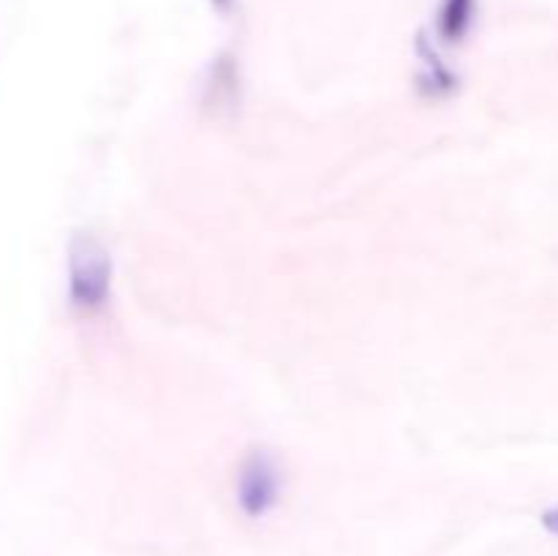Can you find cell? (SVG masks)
I'll return each instance as SVG.
<instances>
[{
	"label": "cell",
	"instance_id": "cell-7",
	"mask_svg": "<svg viewBox=\"0 0 558 556\" xmlns=\"http://www.w3.org/2000/svg\"><path fill=\"white\" fill-rule=\"evenodd\" d=\"M210 5H213V11H216V14L229 16L234 9H238V0H210Z\"/></svg>",
	"mask_w": 558,
	"mask_h": 556
},
{
	"label": "cell",
	"instance_id": "cell-3",
	"mask_svg": "<svg viewBox=\"0 0 558 556\" xmlns=\"http://www.w3.org/2000/svg\"><path fill=\"white\" fill-rule=\"evenodd\" d=\"M414 52H417L420 58L417 82H414L420 96L428 98V101H447V98H452L461 90V76H458V71H452L450 63L441 58L434 38L428 36V31L417 33Z\"/></svg>",
	"mask_w": 558,
	"mask_h": 556
},
{
	"label": "cell",
	"instance_id": "cell-4",
	"mask_svg": "<svg viewBox=\"0 0 558 556\" xmlns=\"http://www.w3.org/2000/svg\"><path fill=\"white\" fill-rule=\"evenodd\" d=\"M202 104L210 109L213 114H229L238 109L240 104V69L234 55L221 52L210 63L205 76V93H202Z\"/></svg>",
	"mask_w": 558,
	"mask_h": 556
},
{
	"label": "cell",
	"instance_id": "cell-2",
	"mask_svg": "<svg viewBox=\"0 0 558 556\" xmlns=\"http://www.w3.org/2000/svg\"><path fill=\"white\" fill-rule=\"evenodd\" d=\"M283 485H287V478H283V467L276 452L267 447H248L234 474L238 510L251 521L270 516L281 501Z\"/></svg>",
	"mask_w": 558,
	"mask_h": 556
},
{
	"label": "cell",
	"instance_id": "cell-5",
	"mask_svg": "<svg viewBox=\"0 0 558 556\" xmlns=\"http://www.w3.org/2000/svg\"><path fill=\"white\" fill-rule=\"evenodd\" d=\"M480 0H441L439 14H436V36L456 47L472 33L474 20H477Z\"/></svg>",
	"mask_w": 558,
	"mask_h": 556
},
{
	"label": "cell",
	"instance_id": "cell-6",
	"mask_svg": "<svg viewBox=\"0 0 558 556\" xmlns=\"http://www.w3.org/2000/svg\"><path fill=\"white\" fill-rule=\"evenodd\" d=\"M539 523L545 527V532H550L554 537H558V505L556 507H548V510L539 516Z\"/></svg>",
	"mask_w": 558,
	"mask_h": 556
},
{
	"label": "cell",
	"instance_id": "cell-1",
	"mask_svg": "<svg viewBox=\"0 0 558 556\" xmlns=\"http://www.w3.org/2000/svg\"><path fill=\"white\" fill-rule=\"evenodd\" d=\"M65 294L80 316L101 314L112 298V254L93 234H74L65 262Z\"/></svg>",
	"mask_w": 558,
	"mask_h": 556
}]
</instances>
